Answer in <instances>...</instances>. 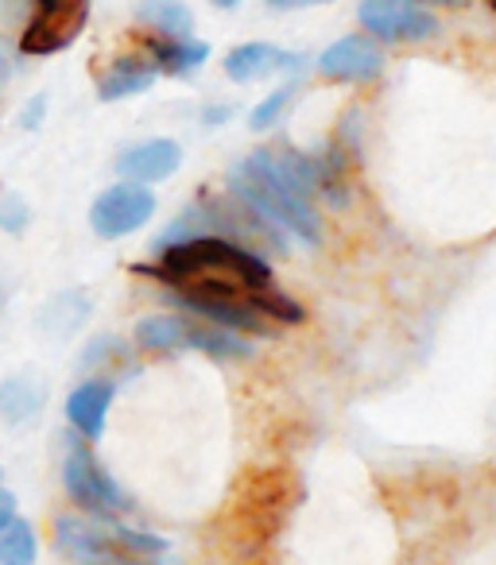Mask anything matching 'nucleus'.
I'll return each instance as SVG.
<instances>
[{
    "label": "nucleus",
    "instance_id": "1",
    "mask_svg": "<svg viewBox=\"0 0 496 565\" xmlns=\"http://www.w3.org/2000/svg\"><path fill=\"white\" fill-rule=\"evenodd\" d=\"M156 264L133 267L136 275L163 282L179 315H194L233 333L272 338L276 326H299L307 310L276 287L268 259L249 244L225 236H187L156 244Z\"/></svg>",
    "mask_w": 496,
    "mask_h": 565
},
{
    "label": "nucleus",
    "instance_id": "2",
    "mask_svg": "<svg viewBox=\"0 0 496 565\" xmlns=\"http://www.w3.org/2000/svg\"><path fill=\"white\" fill-rule=\"evenodd\" d=\"M229 194L236 202H244L253 213H261L268 225H276L279 233H287L292 241L318 248L323 244V217L318 205L307 198V190L292 179V171L284 167V159L276 151L261 148L249 151L241 163L229 171Z\"/></svg>",
    "mask_w": 496,
    "mask_h": 565
},
{
    "label": "nucleus",
    "instance_id": "3",
    "mask_svg": "<svg viewBox=\"0 0 496 565\" xmlns=\"http://www.w3.org/2000/svg\"><path fill=\"white\" fill-rule=\"evenodd\" d=\"M133 345L144 353H171V349H198L213 361H241L253 353L249 338L210 326L194 315H148L136 322Z\"/></svg>",
    "mask_w": 496,
    "mask_h": 565
},
{
    "label": "nucleus",
    "instance_id": "4",
    "mask_svg": "<svg viewBox=\"0 0 496 565\" xmlns=\"http://www.w3.org/2000/svg\"><path fill=\"white\" fill-rule=\"evenodd\" d=\"M63 492L82 515L105 519V523H117L133 508L125 484L105 469V461L94 454V446L86 438H78V434L71 438V449L63 457Z\"/></svg>",
    "mask_w": 496,
    "mask_h": 565
},
{
    "label": "nucleus",
    "instance_id": "5",
    "mask_svg": "<svg viewBox=\"0 0 496 565\" xmlns=\"http://www.w3.org/2000/svg\"><path fill=\"white\" fill-rule=\"evenodd\" d=\"M151 217H156V190L125 179L105 186L89 205V228L102 241H125V236L140 233Z\"/></svg>",
    "mask_w": 496,
    "mask_h": 565
},
{
    "label": "nucleus",
    "instance_id": "6",
    "mask_svg": "<svg viewBox=\"0 0 496 565\" xmlns=\"http://www.w3.org/2000/svg\"><path fill=\"white\" fill-rule=\"evenodd\" d=\"M51 546H55L63 557H71V562H78V565L133 562V557H125V550H120L117 523L82 515V511L55 515V523H51Z\"/></svg>",
    "mask_w": 496,
    "mask_h": 565
},
{
    "label": "nucleus",
    "instance_id": "7",
    "mask_svg": "<svg viewBox=\"0 0 496 565\" xmlns=\"http://www.w3.org/2000/svg\"><path fill=\"white\" fill-rule=\"evenodd\" d=\"M357 24L377 43H423L439 32L434 12L415 0H361Z\"/></svg>",
    "mask_w": 496,
    "mask_h": 565
},
{
    "label": "nucleus",
    "instance_id": "8",
    "mask_svg": "<svg viewBox=\"0 0 496 565\" xmlns=\"http://www.w3.org/2000/svg\"><path fill=\"white\" fill-rule=\"evenodd\" d=\"M89 24V0H74V4H59V9H35V17L24 24L20 35V55L48 58L59 51L74 47L78 35Z\"/></svg>",
    "mask_w": 496,
    "mask_h": 565
},
{
    "label": "nucleus",
    "instance_id": "9",
    "mask_svg": "<svg viewBox=\"0 0 496 565\" xmlns=\"http://www.w3.org/2000/svg\"><path fill=\"white\" fill-rule=\"evenodd\" d=\"M315 66L326 82H346V86H353V82L380 78V71H384V51H380V43L372 40V35L353 32V35L334 40L330 47L318 55Z\"/></svg>",
    "mask_w": 496,
    "mask_h": 565
},
{
    "label": "nucleus",
    "instance_id": "10",
    "mask_svg": "<svg viewBox=\"0 0 496 565\" xmlns=\"http://www.w3.org/2000/svg\"><path fill=\"white\" fill-rule=\"evenodd\" d=\"M303 66H307V55L276 47V43H264V40L236 43V47L221 58V71H225V78L236 82V86H253V82L276 78V74H299Z\"/></svg>",
    "mask_w": 496,
    "mask_h": 565
},
{
    "label": "nucleus",
    "instance_id": "11",
    "mask_svg": "<svg viewBox=\"0 0 496 565\" xmlns=\"http://www.w3.org/2000/svg\"><path fill=\"white\" fill-rule=\"evenodd\" d=\"M120 384L113 376H86L78 387H71L63 403V415L71 423V430L86 441H97L109 426V411L113 399H117Z\"/></svg>",
    "mask_w": 496,
    "mask_h": 565
},
{
    "label": "nucleus",
    "instance_id": "12",
    "mask_svg": "<svg viewBox=\"0 0 496 565\" xmlns=\"http://www.w3.org/2000/svg\"><path fill=\"white\" fill-rule=\"evenodd\" d=\"M179 167H182V143L171 140V136H148V140H136L117 156V174L125 182H140V186L167 182Z\"/></svg>",
    "mask_w": 496,
    "mask_h": 565
},
{
    "label": "nucleus",
    "instance_id": "13",
    "mask_svg": "<svg viewBox=\"0 0 496 565\" xmlns=\"http://www.w3.org/2000/svg\"><path fill=\"white\" fill-rule=\"evenodd\" d=\"M140 47L148 55V63L156 66V74H167V78H187L198 66L210 63V43L198 40V35H187V40H163V35H140Z\"/></svg>",
    "mask_w": 496,
    "mask_h": 565
},
{
    "label": "nucleus",
    "instance_id": "14",
    "mask_svg": "<svg viewBox=\"0 0 496 565\" xmlns=\"http://www.w3.org/2000/svg\"><path fill=\"white\" fill-rule=\"evenodd\" d=\"M156 66L148 63V55H128L117 58L109 71L97 78V102L113 105V102H128L136 94H148L156 86Z\"/></svg>",
    "mask_w": 496,
    "mask_h": 565
},
{
    "label": "nucleus",
    "instance_id": "15",
    "mask_svg": "<svg viewBox=\"0 0 496 565\" xmlns=\"http://www.w3.org/2000/svg\"><path fill=\"white\" fill-rule=\"evenodd\" d=\"M48 399V387L35 376H4L0 380V426H24L35 418Z\"/></svg>",
    "mask_w": 496,
    "mask_h": 565
},
{
    "label": "nucleus",
    "instance_id": "16",
    "mask_svg": "<svg viewBox=\"0 0 496 565\" xmlns=\"http://www.w3.org/2000/svg\"><path fill=\"white\" fill-rule=\"evenodd\" d=\"M136 20L151 35H163V40H187V35H194V12L187 9V0H140L136 4Z\"/></svg>",
    "mask_w": 496,
    "mask_h": 565
},
{
    "label": "nucleus",
    "instance_id": "17",
    "mask_svg": "<svg viewBox=\"0 0 496 565\" xmlns=\"http://www.w3.org/2000/svg\"><path fill=\"white\" fill-rule=\"evenodd\" d=\"M35 557H40V534H35V523L24 515H17L4 531H0V565H35Z\"/></svg>",
    "mask_w": 496,
    "mask_h": 565
},
{
    "label": "nucleus",
    "instance_id": "18",
    "mask_svg": "<svg viewBox=\"0 0 496 565\" xmlns=\"http://www.w3.org/2000/svg\"><path fill=\"white\" fill-rule=\"evenodd\" d=\"M125 361H128V349L120 345L117 338H94L82 349L78 369H82V376H113L109 364L117 369V364H125Z\"/></svg>",
    "mask_w": 496,
    "mask_h": 565
},
{
    "label": "nucleus",
    "instance_id": "19",
    "mask_svg": "<svg viewBox=\"0 0 496 565\" xmlns=\"http://www.w3.org/2000/svg\"><path fill=\"white\" fill-rule=\"evenodd\" d=\"M292 97H295V86H279V89H272L268 97H261V102L249 109V128H253V132L276 128L279 117L287 113V105H292Z\"/></svg>",
    "mask_w": 496,
    "mask_h": 565
},
{
    "label": "nucleus",
    "instance_id": "20",
    "mask_svg": "<svg viewBox=\"0 0 496 565\" xmlns=\"http://www.w3.org/2000/svg\"><path fill=\"white\" fill-rule=\"evenodd\" d=\"M28 225H32V205L24 202L20 190H4L0 194V228L9 236H24Z\"/></svg>",
    "mask_w": 496,
    "mask_h": 565
},
{
    "label": "nucleus",
    "instance_id": "21",
    "mask_svg": "<svg viewBox=\"0 0 496 565\" xmlns=\"http://www.w3.org/2000/svg\"><path fill=\"white\" fill-rule=\"evenodd\" d=\"M43 120H48V94H35L32 102L20 109L17 125L24 128V132H35V128H43Z\"/></svg>",
    "mask_w": 496,
    "mask_h": 565
},
{
    "label": "nucleus",
    "instance_id": "22",
    "mask_svg": "<svg viewBox=\"0 0 496 565\" xmlns=\"http://www.w3.org/2000/svg\"><path fill=\"white\" fill-rule=\"evenodd\" d=\"M229 117H233V105H218V102L202 105V128H225Z\"/></svg>",
    "mask_w": 496,
    "mask_h": 565
},
{
    "label": "nucleus",
    "instance_id": "23",
    "mask_svg": "<svg viewBox=\"0 0 496 565\" xmlns=\"http://www.w3.org/2000/svg\"><path fill=\"white\" fill-rule=\"evenodd\" d=\"M20 515V500H17V492H9V488L0 484V531L12 523V519Z\"/></svg>",
    "mask_w": 496,
    "mask_h": 565
},
{
    "label": "nucleus",
    "instance_id": "24",
    "mask_svg": "<svg viewBox=\"0 0 496 565\" xmlns=\"http://www.w3.org/2000/svg\"><path fill=\"white\" fill-rule=\"evenodd\" d=\"M318 4H330V0H268L272 12H299V9H318Z\"/></svg>",
    "mask_w": 496,
    "mask_h": 565
},
{
    "label": "nucleus",
    "instance_id": "25",
    "mask_svg": "<svg viewBox=\"0 0 496 565\" xmlns=\"http://www.w3.org/2000/svg\"><path fill=\"white\" fill-rule=\"evenodd\" d=\"M415 4H423V9H465L469 0H415Z\"/></svg>",
    "mask_w": 496,
    "mask_h": 565
},
{
    "label": "nucleus",
    "instance_id": "26",
    "mask_svg": "<svg viewBox=\"0 0 496 565\" xmlns=\"http://www.w3.org/2000/svg\"><path fill=\"white\" fill-rule=\"evenodd\" d=\"M9 78H12V66H9V55H4V43H0V94H4Z\"/></svg>",
    "mask_w": 496,
    "mask_h": 565
},
{
    "label": "nucleus",
    "instance_id": "27",
    "mask_svg": "<svg viewBox=\"0 0 496 565\" xmlns=\"http://www.w3.org/2000/svg\"><path fill=\"white\" fill-rule=\"evenodd\" d=\"M59 4H74V0H35V9H59Z\"/></svg>",
    "mask_w": 496,
    "mask_h": 565
},
{
    "label": "nucleus",
    "instance_id": "28",
    "mask_svg": "<svg viewBox=\"0 0 496 565\" xmlns=\"http://www.w3.org/2000/svg\"><path fill=\"white\" fill-rule=\"evenodd\" d=\"M213 9H236V4H241V0H210Z\"/></svg>",
    "mask_w": 496,
    "mask_h": 565
},
{
    "label": "nucleus",
    "instance_id": "29",
    "mask_svg": "<svg viewBox=\"0 0 496 565\" xmlns=\"http://www.w3.org/2000/svg\"><path fill=\"white\" fill-rule=\"evenodd\" d=\"M94 565H140V562H94Z\"/></svg>",
    "mask_w": 496,
    "mask_h": 565
},
{
    "label": "nucleus",
    "instance_id": "30",
    "mask_svg": "<svg viewBox=\"0 0 496 565\" xmlns=\"http://www.w3.org/2000/svg\"><path fill=\"white\" fill-rule=\"evenodd\" d=\"M488 9H493V12H496V0H488Z\"/></svg>",
    "mask_w": 496,
    "mask_h": 565
},
{
    "label": "nucleus",
    "instance_id": "31",
    "mask_svg": "<svg viewBox=\"0 0 496 565\" xmlns=\"http://www.w3.org/2000/svg\"><path fill=\"white\" fill-rule=\"evenodd\" d=\"M0 484H4V469H0Z\"/></svg>",
    "mask_w": 496,
    "mask_h": 565
}]
</instances>
